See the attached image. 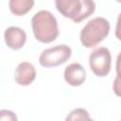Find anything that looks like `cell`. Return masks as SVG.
Here are the masks:
<instances>
[{
  "label": "cell",
  "instance_id": "cell-6",
  "mask_svg": "<svg viewBox=\"0 0 121 121\" xmlns=\"http://www.w3.org/2000/svg\"><path fill=\"white\" fill-rule=\"evenodd\" d=\"M65 81L74 87L80 86L86 79V71L84 67L78 62H73L64 69Z\"/></svg>",
  "mask_w": 121,
  "mask_h": 121
},
{
  "label": "cell",
  "instance_id": "cell-8",
  "mask_svg": "<svg viewBox=\"0 0 121 121\" xmlns=\"http://www.w3.org/2000/svg\"><path fill=\"white\" fill-rule=\"evenodd\" d=\"M55 6L61 15L74 20L81 8V0H55Z\"/></svg>",
  "mask_w": 121,
  "mask_h": 121
},
{
  "label": "cell",
  "instance_id": "cell-11",
  "mask_svg": "<svg viewBox=\"0 0 121 121\" xmlns=\"http://www.w3.org/2000/svg\"><path fill=\"white\" fill-rule=\"evenodd\" d=\"M112 90L115 95L121 97V52L116 59V77L112 83Z\"/></svg>",
  "mask_w": 121,
  "mask_h": 121
},
{
  "label": "cell",
  "instance_id": "cell-3",
  "mask_svg": "<svg viewBox=\"0 0 121 121\" xmlns=\"http://www.w3.org/2000/svg\"><path fill=\"white\" fill-rule=\"evenodd\" d=\"M71 55V47L66 44H59L44 49L39 57V62L43 67H55L66 62Z\"/></svg>",
  "mask_w": 121,
  "mask_h": 121
},
{
  "label": "cell",
  "instance_id": "cell-2",
  "mask_svg": "<svg viewBox=\"0 0 121 121\" xmlns=\"http://www.w3.org/2000/svg\"><path fill=\"white\" fill-rule=\"evenodd\" d=\"M110 32V23L103 17H95L89 21L81 29L79 38L86 48L95 47L101 43Z\"/></svg>",
  "mask_w": 121,
  "mask_h": 121
},
{
  "label": "cell",
  "instance_id": "cell-10",
  "mask_svg": "<svg viewBox=\"0 0 121 121\" xmlns=\"http://www.w3.org/2000/svg\"><path fill=\"white\" fill-rule=\"evenodd\" d=\"M95 10V3L94 0H81V8L79 9L78 14L73 20V22L78 24L81 21L88 18L92 15Z\"/></svg>",
  "mask_w": 121,
  "mask_h": 121
},
{
  "label": "cell",
  "instance_id": "cell-5",
  "mask_svg": "<svg viewBox=\"0 0 121 121\" xmlns=\"http://www.w3.org/2000/svg\"><path fill=\"white\" fill-rule=\"evenodd\" d=\"M4 39L7 46L12 50L21 49L26 41L25 30L18 26H9L4 32Z\"/></svg>",
  "mask_w": 121,
  "mask_h": 121
},
{
  "label": "cell",
  "instance_id": "cell-1",
  "mask_svg": "<svg viewBox=\"0 0 121 121\" xmlns=\"http://www.w3.org/2000/svg\"><path fill=\"white\" fill-rule=\"evenodd\" d=\"M31 26L36 40L49 43L56 40L59 34L56 17L48 10H40L31 19Z\"/></svg>",
  "mask_w": 121,
  "mask_h": 121
},
{
  "label": "cell",
  "instance_id": "cell-12",
  "mask_svg": "<svg viewBox=\"0 0 121 121\" xmlns=\"http://www.w3.org/2000/svg\"><path fill=\"white\" fill-rule=\"evenodd\" d=\"M66 120H91V117L88 112L85 109L78 108L73 110L66 117Z\"/></svg>",
  "mask_w": 121,
  "mask_h": 121
},
{
  "label": "cell",
  "instance_id": "cell-14",
  "mask_svg": "<svg viewBox=\"0 0 121 121\" xmlns=\"http://www.w3.org/2000/svg\"><path fill=\"white\" fill-rule=\"evenodd\" d=\"M115 37L121 41V13L117 17L116 21V26H115Z\"/></svg>",
  "mask_w": 121,
  "mask_h": 121
},
{
  "label": "cell",
  "instance_id": "cell-9",
  "mask_svg": "<svg viewBox=\"0 0 121 121\" xmlns=\"http://www.w3.org/2000/svg\"><path fill=\"white\" fill-rule=\"evenodd\" d=\"M34 6V0H9V8L12 14L23 16L26 14Z\"/></svg>",
  "mask_w": 121,
  "mask_h": 121
},
{
  "label": "cell",
  "instance_id": "cell-4",
  "mask_svg": "<svg viewBox=\"0 0 121 121\" xmlns=\"http://www.w3.org/2000/svg\"><path fill=\"white\" fill-rule=\"evenodd\" d=\"M112 56L107 47L101 46L94 49L89 55V66L97 77H106L111 71Z\"/></svg>",
  "mask_w": 121,
  "mask_h": 121
},
{
  "label": "cell",
  "instance_id": "cell-7",
  "mask_svg": "<svg viewBox=\"0 0 121 121\" xmlns=\"http://www.w3.org/2000/svg\"><path fill=\"white\" fill-rule=\"evenodd\" d=\"M36 78V70L32 63L23 61L18 64L15 69L14 79L16 83L21 86H27L31 84Z\"/></svg>",
  "mask_w": 121,
  "mask_h": 121
},
{
  "label": "cell",
  "instance_id": "cell-15",
  "mask_svg": "<svg viewBox=\"0 0 121 121\" xmlns=\"http://www.w3.org/2000/svg\"><path fill=\"white\" fill-rule=\"evenodd\" d=\"M117 2H119V3H121V0H116Z\"/></svg>",
  "mask_w": 121,
  "mask_h": 121
},
{
  "label": "cell",
  "instance_id": "cell-13",
  "mask_svg": "<svg viewBox=\"0 0 121 121\" xmlns=\"http://www.w3.org/2000/svg\"><path fill=\"white\" fill-rule=\"evenodd\" d=\"M0 120H9V121H16L17 117L15 113L9 110H2L0 112Z\"/></svg>",
  "mask_w": 121,
  "mask_h": 121
}]
</instances>
